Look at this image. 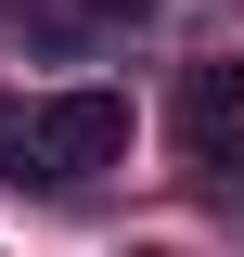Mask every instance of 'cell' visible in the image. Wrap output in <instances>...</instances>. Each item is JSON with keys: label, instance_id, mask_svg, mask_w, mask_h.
I'll return each instance as SVG.
<instances>
[{"label": "cell", "instance_id": "obj_1", "mask_svg": "<svg viewBox=\"0 0 244 257\" xmlns=\"http://www.w3.org/2000/svg\"><path fill=\"white\" fill-rule=\"evenodd\" d=\"M103 167H129V103H116V90H39V103H13L0 180L77 193V180H103Z\"/></svg>", "mask_w": 244, "mask_h": 257}, {"label": "cell", "instance_id": "obj_2", "mask_svg": "<svg viewBox=\"0 0 244 257\" xmlns=\"http://www.w3.org/2000/svg\"><path fill=\"white\" fill-rule=\"evenodd\" d=\"M180 155L231 180L244 167V64H193L180 77Z\"/></svg>", "mask_w": 244, "mask_h": 257}, {"label": "cell", "instance_id": "obj_4", "mask_svg": "<svg viewBox=\"0 0 244 257\" xmlns=\"http://www.w3.org/2000/svg\"><path fill=\"white\" fill-rule=\"evenodd\" d=\"M142 257H180V244H142Z\"/></svg>", "mask_w": 244, "mask_h": 257}, {"label": "cell", "instance_id": "obj_3", "mask_svg": "<svg viewBox=\"0 0 244 257\" xmlns=\"http://www.w3.org/2000/svg\"><path fill=\"white\" fill-rule=\"evenodd\" d=\"M154 0H26V26L39 39H103V26H142Z\"/></svg>", "mask_w": 244, "mask_h": 257}]
</instances>
